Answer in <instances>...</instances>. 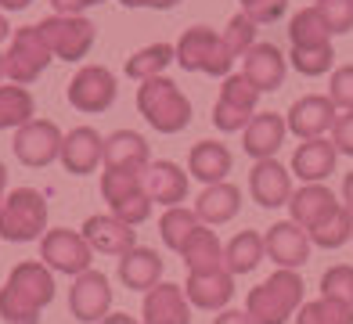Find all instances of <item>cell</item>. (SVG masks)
Segmentation results:
<instances>
[{"instance_id":"cell-1","label":"cell","mask_w":353,"mask_h":324,"mask_svg":"<svg viewBox=\"0 0 353 324\" xmlns=\"http://www.w3.org/2000/svg\"><path fill=\"white\" fill-rule=\"evenodd\" d=\"M54 270L43 259H22L0 288V317L8 324H40L43 306L54 303Z\"/></svg>"},{"instance_id":"cell-2","label":"cell","mask_w":353,"mask_h":324,"mask_svg":"<svg viewBox=\"0 0 353 324\" xmlns=\"http://www.w3.org/2000/svg\"><path fill=\"white\" fill-rule=\"evenodd\" d=\"M307 299H303L299 270L278 267L267 281H260L245 296V310L252 314L256 324H288V317H296V310Z\"/></svg>"},{"instance_id":"cell-3","label":"cell","mask_w":353,"mask_h":324,"mask_svg":"<svg viewBox=\"0 0 353 324\" xmlns=\"http://www.w3.org/2000/svg\"><path fill=\"white\" fill-rule=\"evenodd\" d=\"M137 112L159 134H181L191 123V101L170 76H152L137 87Z\"/></svg>"},{"instance_id":"cell-4","label":"cell","mask_w":353,"mask_h":324,"mask_svg":"<svg viewBox=\"0 0 353 324\" xmlns=\"http://www.w3.org/2000/svg\"><path fill=\"white\" fill-rule=\"evenodd\" d=\"M176 47V65L184 72H202V76H231L234 54L231 47L223 43V32L210 29V26H191L181 32Z\"/></svg>"},{"instance_id":"cell-5","label":"cell","mask_w":353,"mask_h":324,"mask_svg":"<svg viewBox=\"0 0 353 324\" xmlns=\"http://www.w3.org/2000/svg\"><path fill=\"white\" fill-rule=\"evenodd\" d=\"M47 234V199L37 188H14L0 205V238L4 241H40Z\"/></svg>"},{"instance_id":"cell-6","label":"cell","mask_w":353,"mask_h":324,"mask_svg":"<svg viewBox=\"0 0 353 324\" xmlns=\"http://www.w3.org/2000/svg\"><path fill=\"white\" fill-rule=\"evenodd\" d=\"M101 199L108 202V213L126 220L130 227H141L152 216V194L144 188V173L134 170H105L101 173Z\"/></svg>"},{"instance_id":"cell-7","label":"cell","mask_w":353,"mask_h":324,"mask_svg":"<svg viewBox=\"0 0 353 324\" xmlns=\"http://www.w3.org/2000/svg\"><path fill=\"white\" fill-rule=\"evenodd\" d=\"M40 37L47 40L51 54L61 61H83L98 40V26L87 14H51L40 22Z\"/></svg>"},{"instance_id":"cell-8","label":"cell","mask_w":353,"mask_h":324,"mask_svg":"<svg viewBox=\"0 0 353 324\" xmlns=\"http://www.w3.org/2000/svg\"><path fill=\"white\" fill-rule=\"evenodd\" d=\"M90 241L83 238V231H72V227H54L40 238V259L54 274H65V278H79L83 270H90L94 263Z\"/></svg>"},{"instance_id":"cell-9","label":"cell","mask_w":353,"mask_h":324,"mask_svg":"<svg viewBox=\"0 0 353 324\" xmlns=\"http://www.w3.org/2000/svg\"><path fill=\"white\" fill-rule=\"evenodd\" d=\"M256 105H260V90H256L242 72L223 76L220 97L213 105V126L220 134H242L249 126V119L256 116Z\"/></svg>"},{"instance_id":"cell-10","label":"cell","mask_w":353,"mask_h":324,"mask_svg":"<svg viewBox=\"0 0 353 324\" xmlns=\"http://www.w3.org/2000/svg\"><path fill=\"white\" fill-rule=\"evenodd\" d=\"M51 47L40 37V26H22L14 29V37L8 43V79L11 83H37L43 76V69L51 65Z\"/></svg>"},{"instance_id":"cell-11","label":"cell","mask_w":353,"mask_h":324,"mask_svg":"<svg viewBox=\"0 0 353 324\" xmlns=\"http://www.w3.org/2000/svg\"><path fill=\"white\" fill-rule=\"evenodd\" d=\"M61 141H65V134L58 130V123L51 119H29L26 126L14 130V159L22 162V166L29 170H43L51 166V162L61 155Z\"/></svg>"},{"instance_id":"cell-12","label":"cell","mask_w":353,"mask_h":324,"mask_svg":"<svg viewBox=\"0 0 353 324\" xmlns=\"http://www.w3.org/2000/svg\"><path fill=\"white\" fill-rule=\"evenodd\" d=\"M116 76H112L105 65H83L65 87V97L76 112H87V116H98V112L112 108L116 101Z\"/></svg>"},{"instance_id":"cell-13","label":"cell","mask_w":353,"mask_h":324,"mask_svg":"<svg viewBox=\"0 0 353 324\" xmlns=\"http://www.w3.org/2000/svg\"><path fill=\"white\" fill-rule=\"evenodd\" d=\"M69 314L79 324H101L112 314V285L101 270H83L69 288Z\"/></svg>"},{"instance_id":"cell-14","label":"cell","mask_w":353,"mask_h":324,"mask_svg":"<svg viewBox=\"0 0 353 324\" xmlns=\"http://www.w3.org/2000/svg\"><path fill=\"white\" fill-rule=\"evenodd\" d=\"M339 119V108L328 94H303L299 101H292V108L285 112V123H288V134H296L299 141H314V137H325L328 130Z\"/></svg>"},{"instance_id":"cell-15","label":"cell","mask_w":353,"mask_h":324,"mask_svg":"<svg viewBox=\"0 0 353 324\" xmlns=\"http://www.w3.org/2000/svg\"><path fill=\"white\" fill-rule=\"evenodd\" d=\"M263 245H267V259H270L274 267L299 270V267H307L314 241H310V234L303 231L296 220H278L274 227H267Z\"/></svg>"},{"instance_id":"cell-16","label":"cell","mask_w":353,"mask_h":324,"mask_svg":"<svg viewBox=\"0 0 353 324\" xmlns=\"http://www.w3.org/2000/svg\"><path fill=\"white\" fill-rule=\"evenodd\" d=\"M292 170H285L278 159H256L249 170V194L260 209H278L292 199Z\"/></svg>"},{"instance_id":"cell-17","label":"cell","mask_w":353,"mask_h":324,"mask_svg":"<svg viewBox=\"0 0 353 324\" xmlns=\"http://www.w3.org/2000/svg\"><path fill=\"white\" fill-rule=\"evenodd\" d=\"M58 162L65 166L72 176H87L105 162V137L94 126H72L65 141H61V155Z\"/></svg>"},{"instance_id":"cell-18","label":"cell","mask_w":353,"mask_h":324,"mask_svg":"<svg viewBox=\"0 0 353 324\" xmlns=\"http://www.w3.org/2000/svg\"><path fill=\"white\" fill-rule=\"evenodd\" d=\"M79 231H83V238L90 241V249L101 252V256H126V252L137 245V231L126 220L112 216V213L87 216Z\"/></svg>"},{"instance_id":"cell-19","label":"cell","mask_w":353,"mask_h":324,"mask_svg":"<svg viewBox=\"0 0 353 324\" xmlns=\"http://www.w3.org/2000/svg\"><path fill=\"white\" fill-rule=\"evenodd\" d=\"M242 76L249 83L260 90V94H270L285 87V76H288V58L278 51L274 43H252L249 51L242 54Z\"/></svg>"},{"instance_id":"cell-20","label":"cell","mask_w":353,"mask_h":324,"mask_svg":"<svg viewBox=\"0 0 353 324\" xmlns=\"http://www.w3.org/2000/svg\"><path fill=\"white\" fill-rule=\"evenodd\" d=\"M141 324H191V303L184 296V285L159 281L144 292Z\"/></svg>"},{"instance_id":"cell-21","label":"cell","mask_w":353,"mask_h":324,"mask_svg":"<svg viewBox=\"0 0 353 324\" xmlns=\"http://www.w3.org/2000/svg\"><path fill=\"white\" fill-rule=\"evenodd\" d=\"M184 296H188V303L195 306V310L220 314V310H228V303L234 299V274L228 267L210 270V274H188Z\"/></svg>"},{"instance_id":"cell-22","label":"cell","mask_w":353,"mask_h":324,"mask_svg":"<svg viewBox=\"0 0 353 324\" xmlns=\"http://www.w3.org/2000/svg\"><path fill=\"white\" fill-rule=\"evenodd\" d=\"M335 162H339L335 144L325 141V137H314V141H303L299 148L292 152L288 170H292V176H299L303 184H325L328 176L335 173Z\"/></svg>"},{"instance_id":"cell-23","label":"cell","mask_w":353,"mask_h":324,"mask_svg":"<svg viewBox=\"0 0 353 324\" xmlns=\"http://www.w3.org/2000/svg\"><path fill=\"white\" fill-rule=\"evenodd\" d=\"M288 123L278 112H256L249 119V126L242 130V148L249 159H274L278 148L285 144Z\"/></svg>"},{"instance_id":"cell-24","label":"cell","mask_w":353,"mask_h":324,"mask_svg":"<svg viewBox=\"0 0 353 324\" xmlns=\"http://www.w3.org/2000/svg\"><path fill=\"white\" fill-rule=\"evenodd\" d=\"M152 166V152L137 130H116L105 137V170H134L144 173Z\"/></svg>"},{"instance_id":"cell-25","label":"cell","mask_w":353,"mask_h":324,"mask_svg":"<svg viewBox=\"0 0 353 324\" xmlns=\"http://www.w3.org/2000/svg\"><path fill=\"white\" fill-rule=\"evenodd\" d=\"M188 176L191 173H184L176 162L159 159V162H152V166L144 170V188H148L152 202L170 209V205H181L188 199Z\"/></svg>"},{"instance_id":"cell-26","label":"cell","mask_w":353,"mask_h":324,"mask_svg":"<svg viewBox=\"0 0 353 324\" xmlns=\"http://www.w3.org/2000/svg\"><path fill=\"white\" fill-rule=\"evenodd\" d=\"M195 213L202 223L220 227V223H231L238 213H242V191L234 184L220 181V184H205L202 194L195 199Z\"/></svg>"},{"instance_id":"cell-27","label":"cell","mask_w":353,"mask_h":324,"mask_svg":"<svg viewBox=\"0 0 353 324\" xmlns=\"http://www.w3.org/2000/svg\"><path fill=\"white\" fill-rule=\"evenodd\" d=\"M231 166H234V155H231L228 144H220V141H199L195 148L188 152V173L202 184L228 181Z\"/></svg>"},{"instance_id":"cell-28","label":"cell","mask_w":353,"mask_h":324,"mask_svg":"<svg viewBox=\"0 0 353 324\" xmlns=\"http://www.w3.org/2000/svg\"><path fill=\"white\" fill-rule=\"evenodd\" d=\"M335 205H339V199L332 194V188L303 184L299 191H292V199H288V220H296L303 231H310V227L325 220Z\"/></svg>"},{"instance_id":"cell-29","label":"cell","mask_w":353,"mask_h":324,"mask_svg":"<svg viewBox=\"0 0 353 324\" xmlns=\"http://www.w3.org/2000/svg\"><path fill=\"white\" fill-rule=\"evenodd\" d=\"M159 278H163V256L155 249L134 245L126 256H119V281L130 292H148L159 285Z\"/></svg>"},{"instance_id":"cell-30","label":"cell","mask_w":353,"mask_h":324,"mask_svg":"<svg viewBox=\"0 0 353 324\" xmlns=\"http://www.w3.org/2000/svg\"><path fill=\"white\" fill-rule=\"evenodd\" d=\"M181 259L188 274H210V270H223V245L216 231H210V223H199L195 231H191V238L184 241L181 249Z\"/></svg>"},{"instance_id":"cell-31","label":"cell","mask_w":353,"mask_h":324,"mask_svg":"<svg viewBox=\"0 0 353 324\" xmlns=\"http://www.w3.org/2000/svg\"><path fill=\"white\" fill-rule=\"evenodd\" d=\"M267 259V245L260 231H238L228 245H223V267H228L234 278L242 274H252Z\"/></svg>"},{"instance_id":"cell-32","label":"cell","mask_w":353,"mask_h":324,"mask_svg":"<svg viewBox=\"0 0 353 324\" xmlns=\"http://www.w3.org/2000/svg\"><path fill=\"white\" fill-rule=\"evenodd\" d=\"M307 234H310V241H314L317 249H343L346 241H353V213L339 202L325 220L314 223Z\"/></svg>"},{"instance_id":"cell-33","label":"cell","mask_w":353,"mask_h":324,"mask_svg":"<svg viewBox=\"0 0 353 324\" xmlns=\"http://www.w3.org/2000/svg\"><path fill=\"white\" fill-rule=\"evenodd\" d=\"M288 40H292V47H321V43H332V26L325 22V14H321L317 4L292 14V22H288Z\"/></svg>"},{"instance_id":"cell-34","label":"cell","mask_w":353,"mask_h":324,"mask_svg":"<svg viewBox=\"0 0 353 324\" xmlns=\"http://www.w3.org/2000/svg\"><path fill=\"white\" fill-rule=\"evenodd\" d=\"M170 61H176V47L173 43H148V47H141L137 54L126 58L123 72L144 83V79H152V76H163Z\"/></svg>"},{"instance_id":"cell-35","label":"cell","mask_w":353,"mask_h":324,"mask_svg":"<svg viewBox=\"0 0 353 324\" xmlns=\"http://www.w3.org/2000/svg\"><path fill=\"white\" fill-rule=\"evenodd\" d=\"M37 116V101L22 83L0 87V130H19Z\"/></svg>"},{"instance_id":"cell-36","label":"cell","mask_w":353,"mask_h":324,"mask_svg":"<svg viewBox=\"0 0 353 324\" xmlns=\"http://www.w3.org/2000/svg\"><path fill=\"white\" fill-rule=\"evenodd\" d=\"M202 220L195 209H184V205H170L163 220H159V238H163V245L173 249V252H181L184 249V241L191 238V231H195Z\"/></svg>"},{"instance_id":"cell-37","label":"cell","mask_w":353,"mask_h":324,"mask_svg":"<svg viewBox=\"0 0 353 324\" xmlns=\"http://www.w3.org/2000/svg\"><path fill=\"white\" fill-rule=\"evenodd\" d=\"M292 324H353V306H343V303L321 296V299L303 303Z\"/></svg>"},{"instance_id":"cell-38","label":"cell","mask_w":353,"mask_h":324,"mask_svg":"<svg viewBox=\"0 0 353 324\" xmlns=\"http://www.w3.org/2000/svg\"><path fill=\"white\" fill-rule=\"evenodd\" d=\"M288 61H292V69L299 76H325L332 72V61H335V51L332 43H321V47H292V54H288Z\"/></svg>"},{"instance_id":"cell-39","label":"cell","mask_w":353,"mask_h":324,"mask_svg":"<svg viewBox=\"0 0 353 324\" xmlns=\"http://www.w3.org/2000/svg\"><path fill=\"white\" fill-rule=\"evenodd\" d=\"M321 296L335 299L343 306H353V267L350 263H335L321 274Z\"/></svg>"},{"instance_id":"cell-40","label":"cell","mask_w":353,"mask_h":324,"mask_svg":"<svg viewBox=\"0 0 353 324\" xmlns=\"http://www.w3.org/2000/svg\"><path fill=\"white\" fill-rule=\"evenodd\" d=\"M223 43L231 47V54H234V58H242L249 47L256 43V22L249 19L245 11H238L234 19L228 22V29H223Z\"/></svg>"},{"instance_id":"cell-41","label":"cell","mask_w":353,"mask_h":324,"mask_svg":"<svg viewBox=\"0 0 353 324\" xmlns=\"http://www.w3.org/2000/svg\"><path fill=\"white\" fill-rule=\"evenodd\" d=\"M317 8L332 26V37H343L353 29V0H317Z\"/></svg>"},{"instance_id":"cell-42","label":"cell","mask_w":353,"mask_h":324,"mask_svg":"<svg viewBox=\"0 0 353 324\" xmlns=\"http://www.w3.org/2000/svg\"><path fill=\"white\" fill-rule=\"evenodd\" d=\"M328 97L335 101L339 112H353V65H339V69H332Z\"/></svg>"},{"instance_id":"cell-43","label":"cell","mask_w":353,"mask_h":324,"mask_svg":"<svg viewBox=\"0 0 353 324\" xmlns=\"http://www.w3.org/2000/svg\"><path fill=\"white\" fill-rule=\"evenodd\" d=\"M238 4L256 26H270L288 11V0H238Z\"/></svg>"},{"instance_id":"cell-44","label":"cell","mask_w":353,"mask_h":324,"mask_svg":"<svg viewBox=\"0 0 353 324\" xmlns=\"http://www.w3.org/2000/svg\"><path fill=\"white\" fill-rule=\"evenodd\" d=\"M332 144L339 155H353V112H343L332 126Z\"/></svg>"},{"instance_id":"cell-45","label":"cell","mask_w":353,"mask_h":324,"mask_svg":"<svg viewBox=\"0 0 353 324\" xmlns=\"http://www.w3.org/2000/svg\"><path fill=\"white\" fill-rule=\"evenodd\" d=\"M105 0H51L54 14H83L87 8H98Z\"/></svg>"},{"instance_id":"cell-46","label":"cell","mask_w":353,"mask_h":324,"mask_svg":"<svg viewBox=\"0 0 353 324\" xmlns=\"http://www.w3.org/2000/svg\"><path fill=\"white\" fill-rule=\"evenodd\" d=\"M213 324H256V321H252L249 310H231V306H228V310H220L213 317Z\"/></svg>"},{"instance_id":"cell-47","label":"cell","mask_w":353,"mask_h":324,"mask_svg":"<svg viewBox=\"0 0 353 324\" xmlns=\"http://www.w3.org/2000/svg\"><path fill=\"white\" fill-rule=\"evenodd\" d=\"M123 8H152V11H170L176 8L181 0H119Z\"/></svg>"},{"instance_id":"cell-48","label":"cell","mask_w":353,"mask_h":324,"mask_svg":"<svg viewBox=\"0 0 353 324\" xmlns=\"http://www.w3.org/2000/svg\"><path fill=\"white\" fill-rule=\"evenodd\" d=\"M343 205H346L350 213H353V170L343 176Z\"/></svg>"},{"instance_id":"cell-49","label":"cell","mask_w":353,"mask_h":324,"mask_svg":"<svg viewBox=\"0 0 353 324\" xmlns=\"http://www.w3.org/2000/svg\"><path fill=\"white\" fill-rule=\"evenodd\" d=\"M101 324H141L137 317H130V314H108Z\"/></svg>"},{"instance_id":"cell-50","label":"cell","mask_w":353,"mask_h":324,"mask_svg":"<svg viewBox=\"0 0 353 324\" xmlns=\"http://www.w3.org/2000/svg\"><path fill=\"white\" fill-rule=\"evenodd\" d=\"M29 4H33V0H0V8H4V11H26Z\"/></svg>"},{"instance_id":"cell-51","label":"cell","mask_w":353,"mask_h":324,"mask_svg":"<svg viewBox=\"0 0 353 324\" xmlns=\"http://www.w3.org/2000/svg\"><path fill=\"white\" fill-rule=\"evenodd\" d=\"M4 199H8V166L0 162V205H4Z\"/></svg>"},{"instance_id":"cell-52","label":"cell","mask_w":353,"mask_h":324,"mask_svg":"<svg viewBox=\"0 0 353 324\" xmlns=\"http://www.w3.org/2000/svg\"><path fill=\"white\" fill-rule=\"evenodd\" d=\"M8 32H11V26H8L4 14H0V40H8Z\"/></svg>"},{"instance_id":"cell-53","label":"cell","mask_w":353,"mask_h":324,"mask_svg":"<svg viewBox=\"0 0 353 324\" xmlns=\"http://www.w3.org/2000/svg\"><path fill=\"white\" fill-rule=\"evenodd\" d=\"M0 79H8V54H0Z\"/></svg>"}]
</instances>
